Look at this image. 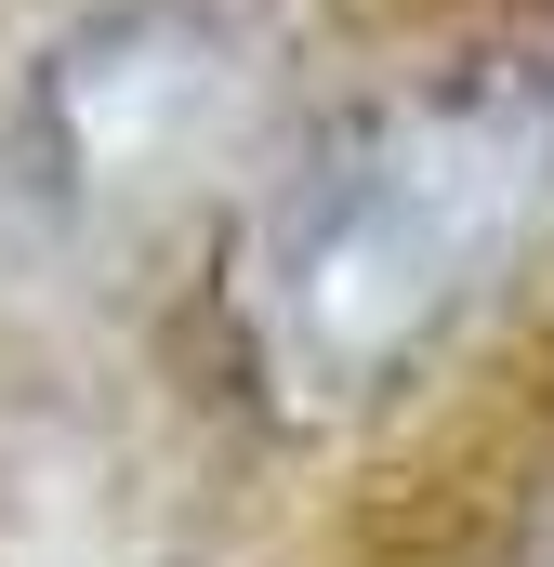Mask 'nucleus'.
I'll return each instance as SVG.
<instances>
[{
  "label": "nucleus",
  "mask_w": 554,
  "mask_h": 567,
  "mask_svg": "<svg viewBox=\"0 0 554 567\" xmlns=\"http://www.w3.org/2000/svg\"><path fill=\"white\" fill-rule=\"evenodd\" d=\"M554 251V93L449 80L330 145L252 238V357L304 410L397 396Z\"/></svg>",
  "instance_id": "nucleus-1"
}]
</instances>
